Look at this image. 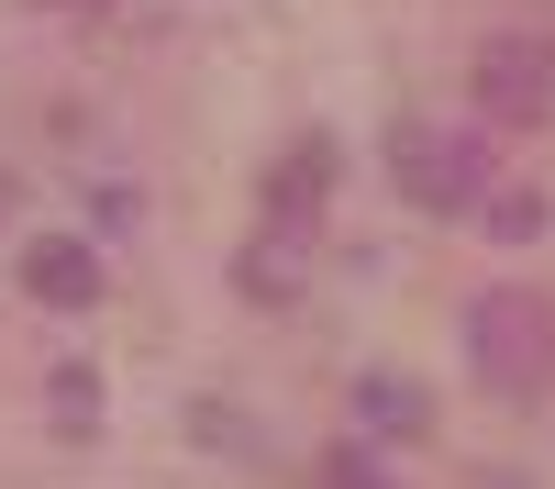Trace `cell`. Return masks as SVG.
Returning a JSON list of instances; mask_svg holds the SVG:
<instances>
[{
    "label": "cell",
    "instance_id": "obj_1",
    "mask_svg": "<svg viewBox=\"0 0 555 489\" xmlns=\"http://www.w3.org/2000/svg\"><path fill=\"white\" fill-rule=\"evenodd\" d=\"M467 368L500 389V400H544L555 389V300L522 289V279H500L467 300Z\"/></svg>",
    "mask_w": 555,
    "mask_h": 489
},
{
    "label": "cell",
    "instance_id": "obj_2",
    "mask_svg": "<svg viewBox=\"0 0 555 489\" xmlns=\"http://www.w3.org/2000/svg\"><path fill=\"white\" fill-rule=\"evenodd\" d=\"M389 178L423 211H478L489 201V145L478 133H455V123H400L389 133Z\"/></svg>",
    "mask_w": 555,
    "mask_h": 489
},
{
    "label": "cell",
    "instance_id": "obj_3",
    "mask_svg": "<svg viewBox=\"0 0 555 489\" xmlns=\"http://www.w3.org/2000/svg\"><path fill=\"white\" fill-rule=\"evenodd\" d=\"M478 112L489 123H512V133H533V123H555V34H489L478 44Z\"/></svg>",
    "mask_w": 555,
    "mask_h": 489
},
{
    "label": "cell",
    "instance_id": "obj_4",
    "mask_svg": "<svg viewBox=\"0 0 555 489\" xmlns=\"http://www.w3.org/2000/svg\"><path fill=\"white\" fill-rule=\"evenodd\" d=\"M23 289L44 311H89L101 300V256H89L78 234H44V245H23Z\"/></svg>",
    "mask_w": 555,
    "mask_h": 489
},
{
    "label": "cell",
    "instance_id": "obj_5",
    "mask_svg": "<svg viewBox=\"0 0 555 489\" xmlns=\"http://www.w3.org/2000/svg\"><path fill=\"white\" fill-rule=\"evenodd\" d=\"M356 412L378 423V434H423V400H411L400 378H366V389H356Z\"/></svg>",
    "mask_w": 555,
    "mask_h": 489
},
{
    "label": "cell",
    "instance_id": "obj_6",
    "mask_svg": "<svg viewBox=\"0 0 555 489\" xmlns=\"http://www.w3.org/2000/svg\"><path fill=\"white\" fill-rule=\"evenodd\" d=\"M101 423V378L89 368H56V434H89Z\"/></svg>",
    "mask_w": 555,
    "mask_h": 489
},
{
    "label": "cell",
    "instance_id": "obj_7",
    "mask_svg": "<svg viewBox=\"0 0 555 489\" xmlns=\"http://www.w3.org/2000/svg\"><path fill=\"white\" fill-rule=\"evenodd\" d=\"M489 222H500L512 245H533V234H544V201H533V190H489Z\"/></svg>",
    "mask_w": 555,
    "mask_h": 489
},
{
    "label": "cell",
    "instance_id": "obj_8",
    "mask_svg": "<svg viewBox=\"0 0 555 489\" xmlns=\"http://www.w3.org/2000/svg\"><path fill=\"white\" fill-rule=\"evenodd\" d=\"M322 489H389V478H378L366 445H334V456H322Z\"/></svg>",
    "mask_w": 555,
    "mask_h": 489
},
{
    "label": "cell",
    "instance_id": "obj_9",
    "mask_svg": "<svg viewBox=\"0 0 555 489\" xmlns=\"http://www.w3.org/2000/svg\"><path fill=\"white\" fill-rule=\"evenodd\" d=\"M56 12H101V0H56Z\"/></svg>",
    "mask_w": 555,
    "mask_h": 489
}]
</instances>
